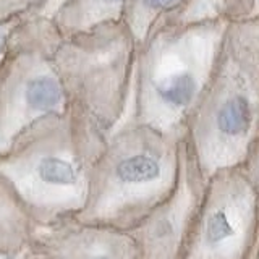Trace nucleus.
Instances as JSON below:
<instances>
[{
    "mask_svg": "<svg viewBox=\"0 0 259 259\" xmlns=\"http://www.w3.org/2000/svg\"><path fill=\"white\" fill-rule=\"evenodd\" d=\"M37 225L15 190L0 175V253L21 256L31 248Z\"/></svg>",
    "mask_w": 259,
    "mask_h": 259,
    "instance_id": "nucleus-8",
    "label": "nucleus"
},
{
    "mask_svg": "<svg viewBox=\"0 0 259 259\" xmlns=\"http://www.w3.org/2000/svg\"><path fill=\"white\" fill-rule=\"evenodd\" d=\"M89 15H94L99 20H112L115 23H123L126 0H88Z\"/></svg>",
    "mask_w": 259,
    "mask_h": 259,
    "instance_id": "nucleus-11",
    "label": "nucleus"
},
{
    "mask_svg": "<svg viewBox=\"0 0 259 259\" xmlns=\"http://www.w3.org/2000/svg\"><path fill=\"white\" fill-rule=\"evenodd\" d=\"M24 259H42V257H40L37 253H36V251H32L31 248H29V251H28V254L26 256H24Z\"/></svg>",
    "mask_w": 259,
    "mask_h": 259,
    "instance_id": "nucleus-15",
    "label": "nucleus"
},
{
    "mask_svg": "<svg viewBox=\"0 0 259 259\" xmlns=\"http://www.w3.org/2000/svg\"><path fill=\"white\" fill-rule=\"evenodd\" d=\"M31 249L42 259H141L130 232L78 219L37 227Z\"/></svg>",
    "mask_w": 259,
    "mask_h": 259,
    "instance_id": "nucleus-7",
    "label": "nucleus"
},
{
    "mask_svg": "<svg viewBox=\"0 0 259 259\" xmlns=\"http://www.w3.org/2000/svg\"><path fill=\"white\" fill-rule=\"evenodd\" d=\"M229 21H162L136 47L126 118L185 135L221 55Z\"/></svg>",
    "mask_w": 259,
    "mask_h": 259,
    "instance_id": "nucleus-2",
    "label": "nucleus"
},
{
    "mask_svg": "<svg viewBox=\"0 0 259 259\" xmlns=\"http://www.w3.org/2000/svg\"><path fill=\"white\" fill-rule=\"evenodd\" d=\"M206 182L188 141L183 138L175 190L130 230L141 259H180L204 196Z\"/></svg>",
    "mask_w": 259,
    "mask_h": 259,
    "instance_id": "nucleus-6",
    "label": "nucleus"
},
{
    "mask_svg": "<svg viewBox=\"0 0 259 259\" xmlns=\"http://www.w3.org/2000/svg\"><path fill=\"white\" fill-rule=\"evenodd\" d=\"M240 168L259 196V136L256 138V141L251 144V148L246 154L245 160H243V164L240 165Z\"/></svg>",
    "mask_w": 259,
    "mask_h": 259,
    "instance_id": "nucleus-12",
    "label": "nucleus"
},
{
    "mask_svg": "<svg viewBox=\"0 0 259 259\" xmlns=\"http://www.w3.org/2000/svg\"><path fill=\"white\" fill-rule=\"evenodd\" d=\"M253 0H186V4L165 21L178 24H196L209 21L249 20Z\"/></svg>",
    "mask_w": 259,
    "mask_h": 259,
    "instance_id": "nucleus-9",
    "label": "nucleus"
},
{
    "mask_svg": "<svg viewBox=\"0 0 259 259\" xmlns=\"http://www.w3.org/2000/svg\"><path fill=\"white\" fill-rule=\"evenodd\" d=\"M105 141L70 110L47 115L0 154V175L37 227L76 219L86 204L89 175Z\"/></svg>",
    "mask_w": 259,
    "mask_h": 259,
    "instance_id": "nucleus-1",
    "label": "nucleus"
},
{
    "mask_svg": "<svg viewBox=\"0 0 259 259\" xmlns=\"http://www.w3.org/2000/svg\"><path fill=\"white\" fill-rule=\"evenodd\" d=\"M183 138L125 118L94 160L78 221L133 230L175 190Z\"/></svg>",
    "mask_w": 259,
    "mask_h": 259,
    "instance_id": "nucleus-3",
    "label": "nucleus"
},
{
    "mask_svg": "<svg viewBox=\"0 0 259 259\" xmlns=\"http://www.w3.org/2000/svg\"><path fill=\"white\" fill-rule=\"evenodd\" d=\"M251 18H259V0H253V12H251Z\"/></svg>",
    "mask_w": 259,
    "mask_h": 259,
    "instance_id": "nucleus-14",
    "label": "nucleus"
},
{
    "mask_svg": "<svg viewBox=\"0 0 259 259\" xmlns=\"http://www.w3.org/2000/svg\"><path fill=\"white\" fill-rule=\"evenodd\" d=\"M257 233V193L240 167L219 170L207 178L180 259H253Z\"/></svg>",
    "mask_w": 259,
    "mask_h": 259,
    "instance_id": "nucleus-5",
    "label": "nucleus"
},
{
    "mask_svg": "<svg viewBox=\"0 0 259 259\" xmlns=\"http://www.w3.org/2000/svg\"><path fill=\"white\" fill-rule=\"evenodd\" d=\"M186 4V0H126L123 24L136 47L148 37L159 23L168 20Z\"/></svg>",
    "mask_w": 259,
    "mask_h": 259,
    "instance_id": "nucleus-10",
    "label": "nucleus"
},
{
    "mask_svg": "<svg viewBox=\"0 0 259 259\" xmlns=\"http://www.w3.org/2000/svg\"><path fill=\"white\" fill-rule=\"evenodd\" d=\"M5 46H7V34L4 29H0V54L5 51Z\"/></svg>",
    "mask_w": 259,
    "mask_h": 259,
    "instance_id": "nucleus-13",
    "label": "nucleus"
},
{
    "mask_svg": "<svg viewBox=\"0 0 259 259\" xmlns=\"http://www.w3.org/2000/svg\"><path fill=\"white\" fill-rule=\"evenodd\" d=\"M253 259H259V233H257V241H256V248H254Z\"/></svg>",
    "mask_w": 259,
    "mask_h": 259,
    "instance_id": "nucleus-16",
    "label": "nucleus"
},
{
    "mask_svg": "<svg viewBox=\"0 0 259 259\" xmlns=\"http://www.w3.org/2000/svg\"><path fill=\"white\" fill-rule=\"evenodd\" d=\"M259 136V18L233 21L185 138L207 180L240 167Z\"/></svg>",
    "mask_w": 259,
    "mask_h": 259,
    "instance_id": "nucleus-4",
    "label": "nucleus"
}]
</instances>
